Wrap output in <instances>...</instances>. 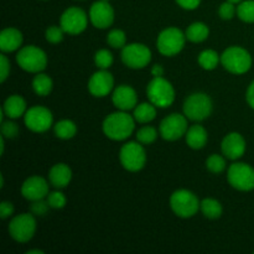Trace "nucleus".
<instances>
[{
  "mask_svg": "<svg viewBox=\"0 0 254 254\" xmlns=\"http://www.w3.org/2000/svg\"><path fill=\"white\" fill-rule=\"evenodd\" d=\"M1 134L4 138L12 139L19 134V127L14 122H2L1 126Z\"/></svg>",
  "mask_w": 254,
  "mask_h": 254,
  "instance_id": "obj_38",
  "label": "nucleus"
},
{
  "mask_svg": "<svg viewBox=\"0 0 254 254\" xmlns=\"http://www.w3.org/2000/svg\"><path fill=\"white\" fill-rule=\"evenodd\" d=\"M2 112L10 119L20 118L21 116H24V113H26V102L21 96H17V94L10 96L5 101Z\"/></svg>",
  "mask_w": 254,
  "mask_h": 254,
  "instance_id": "obj_22",
  "label": "nucleus"
},
{
  "mask_svg": "<svg viewBox=\"0 0 254 254\" xmlns=\"http://www.w3.org/2000/svg\"><path fill=\"white\" fill-rule=\"evenodd\" d=\"M122 60L130 68H144L151 60V51L143 44H130L123 47Z\"/></svg>",
  "mask_w": 254,
  "mask_h": 254,
  "instance_id": "obj_11",
  "label": "nucleus"
},
{
  "mask_svg": "<svg viewBox=\"0 0 254 254\" xmlns=\"http://www.w3.org/2000/svg\"><path fill=\"white\" fill-rule=\"evenodd\" d=\"M151 74H153L154 77H161L164 74V68L160 64H155V66L151 68Z\"/></svg>",
  "mask_w": 254,
  "mask_h": 254,
  "instance_id": "obj_44",
  "label": "nucleus"
},
{
  "mask_svg": "<svg viewBox=\"0 0 254 254\" xmlns=\"http://www.w3.org/2000/svg\"><path fill=\"white\" fill-rule=\"evenodd\" d=\"M237 15L242 21L254 22V0H243L237 7Z\"/></svg>",
  "mask_w": 254,
  "mask_h": 254,
  "instance_id": "obj_30",
  "label": "nucleus"
},
{
  "mask_svg": "<svg viewBox=\"0 0 254 254\" xmlns=\"http://www.w3.org/2000/svg\"><path fill=\"white\" fill-rule=\"evenodd\" d=\"M64 29L59 26H51L46 30V40L51 44H59L64 40Z\"/></svg>",
  "mask_w": 254,
  "mask_h": 254,
  "instance_id": "obj_36",
  "label": "nucleus"
},
{
  "mask_svg": "<svg viewBox=\"0 0 254 254\" xmlns=\"http://www.w3.org/2000/svg\"><path fill=\"white\" fill-rule=\"evenodd\" d=\"M228 183L240 191L254 189V169L245 163H235L228 169Z\"/></svg>",
  "mask_w": 254,
  "mask_h": 254,
  "instance_id": "obj_10",
  "label": "nucleus"
},
{
  "mask_svg": "<svg viewBox=\"0 0 254 254\" xmlns=\"http://www.w3.org/2000/svg\"><path fill=\"white\" fill-rule=\"evenodd\" d=\"M34 253L44 254V252H42V251H40V250H31V251H29V252H27V254H34Z\"/></svg>",
  "mask_w": 254,
  "mask_h": 254,
  "instance_id": "obj_45",
  "label": "nucleus"
},
{
  "mask_svg": "<svg viewBox=\"0 0 254 254\" xmlns=\"http://www.w3.org/2000/svg\"><path fill=\"white\" fill-rule=\"evenodd\" d=\"M76 124L72 121H68V119L59 122V123L55 126V134H56L57 138L60 139H64V140H66V139H71L76 135Z\"/></svg>",
  "mask_w": 254,
  "mask_h": 254,
  "instance_id": "obj_27",
  "label": "nucleus"
},
{
  "mask_svg": "<svg viewBox=\"0 0 254 254\" xmlns=\"http://www.w3.org/2000/svg\"><path fill=\"white\" fill-rule=\"evenodd\" d=\"M236 12H237V9L235 7V2L228 1V0L226 2H223L220 6V10H218V14H220V16L223 20H231L235 16Z\"/></svg>",
  "mask_w": 254,
  "mask_h": 254,
  "instance_id": "obj_37",
  "label": "nucleus"
},
{
  "mask_svg": "<svg viewBox=\"0 0 254 254\" xmlns=\"http://www.w3.org/2000/svg\"><path fill=\"white\" fill-rule=\"evenodd\" d=\"M212 112V101L205 93H193L184 103V113L186 118L200 122L207 118Z\"/></svg>",
  "mask_w": 254,
  "mask_h": 254,
  "instance_id": "obj_6",
  "label": "nucleus"
},
{
  "mask_svg": "<svg viewBox=\"0 0 254 254\" xmlns=\"http://www.w3.org/2000/svg\"><path fill=\"white\" fill-rule=\"evenodd\" d=\"M49 207H50L49 202H47V201H44V198H42V200L32 201L31 212L37 216H44L45 213L49 211Z\"/></svg>",
  "mask_w": 254,
  "mask_h": 254,
  "instance_id": "obj_39",
  "label": "nucleus"
},
{
  "mask_svg": "<svg viewBox=\"0 0 254 254\" xmlns=\"http://www.w3.org/2000/svg\"><path fill=\"white\" fill-rule=\"evenodd\" d=\"M148 98L159 108H166L175 101V91L169 81L161 77H154L148 84Z\"/></svg>",
  "mask_w": 254,
  "mask_h": 254,
  "instance_id": "obj_2",
  "label": "nucleus"
},
{
  "mask_svg": "<svg viewBox=\"0 0 254 254\" xmlns=\"http://www.w3.org/2000/svg\"><path fill=\"white\" fill-rule=\"evenodd\" d=\"M106 1H109V0H106Z\"/></svg>",
  "mask_w": 254,
  "mask_h": 254,
  "instance_id": "obj_47",
  "label": "nucleus"
},
{
  "mask_svg": "<svg viewBox=\"0 0 254 254\" xmlns=\"http://www.w3.org/2000/svg\"><path fill=\"white\" fill-rule=\"evenodd\" d=\"M176 2H178L181 7H184V9L193 10L200 5L201 0H176Z\"/></svg>",
  "mask_w": 254,
  "mask_h": 254,
  "instance_id": "obj_42",
  "label": "nucleus"
},
{
  "mask_svg": "<svg viewBox=\"0 0 254 254\" xmlns=\"http://www.w3.org/2000/svg\"><path fill=\"white\" fill-rule=\"evenodd\" d=\"M0 59H1V64H0V71H1V76H0V81L4 82L5 79L7 78V76H9V73H10V62H9V60H7V57L5 56V55H1V56H0Z\"/></svg>",
  "mask_w": 254,
  "mask_h": 254,
  "instance_id": "obj_40",
  "label": "nucleus"
},
{
  "mask_svg": "<svg viewBox=\"0 0 254 254\" xmlns=\"http://www.w3.org/2000/svg\"><path fill=\"white\" fill-rule=\"evenodd\" d=\"M186 35L176 27H169L164 31L160 32L158 37V46L159 52L164 56H175L185 46Z\"/></svg>",
  "mask_w": 254,
  "mask_h": 254,
  "instance_id": "obj_7",
  "label": "nucleus"
},
{
  "mask_svg": "<svg viewBox=\"0 0 254 254\" xmlns=\"http://www.w3.org/2000/svg\"><path fill=\"white\" fill-rule=\"evenodd\" d=\"M206 166H207L211 173L220 174L226 169V160L221 155L213 154L206 160Z\"/></svg>",
  "mask_w": 254,
  "mask_h": 254,
  "instance_id": "obj_33",
  "label": "nucleus"
},
{
  "mask_svg": "<svg viewBox=\"0 0 254 254\" xmlns=\"http://www.w3.org/2000/svg\"><path fill=\"white\" fill-rule=\"evenodd\" d=\"M220 60L221 59L217 52L213 51V50H205L198 56V64H201L202 68L211 71V69H215L217 67Z\"/></svg>",
  "mask_w": 254,
  "mask_h": 254,
  "instance_id": "obj_29",
  "label": "nucleus"
},
{
  "mask_svg": "<svg viewBox=\"0 0 254 254\" xmlns=\"http://www.w3.org/2000/svg\"><path fill=\"white\" fill-rule=\"evenodd\" d=\"M228 1H232V2H241V1H243V0H228Z\"/></svg>",
  "mask_w": 254,
  "mask_h": 254,
  "instance_id": "obj_46",
  "label": "nucleus"
},
{
  "mask_svg": "<svg viewBox=\"0 0 254 254\" xmlns=\"http://www.w3.org/2000/svg\"><path fill=\"white\" fill-rule=\"evenodd\" d=\"M107 42L114 49H122L126 46L127 36L122 30H112L107 37Z\"/></svg>",
  "mask_w": 254,
  "mask_h": 254,
  "instance_id": "obj_34",
  "label": "nucleus"
},
{
  "mask_svg": "<svg viewBox=\"0 0 254 254\" xmlns=\"http://www.w3.org/2000/svg\"><path fill=\"white\" fill-rule=\"evenodd\" d=\"M49 178H50V181H51V184L55 186V188L57 189L66 188L72 179V171L68 165L60 163L52 166L51 170H50Z\"/></svg>",
  "mask_w": 254,
  "mask_h": 254,
  "instance_id": "obj_21",
  "label": "nucleus"
},
{
  "mask_svg": "<svg viewBox=\"0 0 254 254\" xmlns=\"http://www.w3.org/2000/svg\"><path fill=\"white\" fill-rule=\"evenodd\" d=\"M158 138V131L154 127H143L136 133V139L141 144H151Z\"/></svg>",
  "mask_w": 254,
  "mask_h": 254,
  "instance_id": "obj_31",
  "label": "nucleus"
},
{
  "mask_svg": "<svg viewBox=\"0 0 254 254\" xmlns=\"http://www.w3.org/2000/svg\"><path fill=\"white\" fill-rule=\"evenodd\" d=\"M36 231V221L30 213H21L11 220L9 225V233L16 242L26 243L34 237Z\"/></svg>",
  "mask_w": 254,
  "mask_h": 254,
  "instance_id": "obj_9",
  "label": "nucleus"
},
{
  "mask_svg": "<svg viewBox=\"0 0 254 254\" xmlns=\"http://www.w3.org/2000/svg\"><path fill=\"white\" fill-rule=\"evenodd\" d=\"M223 67L231 73L242 74L250 71L252 66V57L247 50L240 46L228 47L221 56Z\"/></svg>",
  "mask_w": 254,
  "mask_h": 254,
  "instance_id": "obj_3",
  "label": "nucleus"
},
{
  "mask_svg": "<svg viewBox=\"0 0 254 254\" xmlns=\"http://www.w3.org/2000/svg\"><path fill=\"white\" fill-rule=\"evenodd\" d=\"M25 124L35 133H44L52 126V113L45 107H32L25 113Z\"/></svg>",
  "mask_w": 254,
  "mask_h": 254,
  "instance_id": "obj_12",
  "label": "nucleus"
},
{
  "mask_svg": "<svg viewBox=\"0 0 254 254\" xmlns=\"http://www.w3.org/2000/svg\"><path fill=\"white\" fill-rule=\"evenodd\" d=\"M188 131V121L181 114H171L160 124V134L165 140H178Z\"/></svg>",
  "mask_w": 254,
  "mask_h": 254,
  "instance_id": "obj_14",
  "label": "nucleus"
},
{
  "mask_svg": "<svg viewBox=\"0 0 254 254\" xmlns=\"http://www.w3.org/2000/svg\"><path fill=\"white\" fill-rule=\"evenodd\" d=\"M246 140L240 133H231L222 140V153L231 160H237L245 154Z\"/></svg>",
  "mask_w": 254,
  "mask_h": 254,
  "instance_id": "obj_19",
  "label": "nucleus"
},
{
  "mask_svg": "<svg viewBox=\"0 0 254 254\" xmlns=\"http://www.w3.org/2000/svg\"><path fill=\"white\" fill-rule=\"evenodd\" d=\"M140 144L141 143H136V141H129L122 146L119 159L124 169L128 171L135 173V171L141 170L145 165L146 154Z\"/></svg>",
  "mask_w": 254,
  "mask_h": 254,
  "instance_id": "obj_8",
  "label": "nucleus"
},
{
  "mask_svg": "<svg viewBox=\"0 0 254 254\" xmlns=\"http://www.w3.org/2000/svg\"><path fill=\"white\" fill-rule=\"evenodd\" d=\"M186 143L192 149H201L207 143V131L202 126H192L186 131Z\"/></svg>",
  "mask_w": 254,
  "mask_h": 254,
  "instance_id": "obj_23",
  "label": "nucleus"
},
{
  "mask_svg": "<svg viewBox=\"0 0 254 254\" xmlns=\"http://www.w3.org/2000/svg\"><path fill=\"white\" fill-rule=\"evenodd\" d=\"M113 76L107 69H99L88 82V89L94 97H106L113 89Z\"/></svg>",
  "mask_w": 254,
  "mask_h": 254,
  "instance_id": "obj_17",
  "label": "nucleus"
},
{
  "mask_svg": "<svg viewBox=\"0 0 254 254\" xmlns=\"http://www.w3.org/2000/svg\"><path fill=\"white\" fill-rule=\"evenodd\" d=\"M32 88L39 96H47L52 91V79L47 74L39 73L32 81Z\"/></svg>",
  "mask_w": 254,
  "mask_h": 254,
  "instance_id": "obj_28",
  "label": "nucleus"
},
{
  "mask_svg": "<svg viewBox=\"0 0 254 254\" xmlns=\"http://www.w3.org/2000/svg\"><path fill=\"white\" fill-rule=\"evenodd\" d=\"M16 61L22 69L32 73H39L46 68L47 56L36 46H25L17 52Z\"/></svg>",
  "mask_w": 254,
  "mask_h": 254,
  "instance_id": "obj_5",
  "label": "nucleus"
},
{
  "mask_svg": "<svg viewBox=\"0 0 254 254\" xmlns=\"http://www.w3.org/2000/svg\"><path fill=\"white\" fill-rule=\"evenodd\" d=\"M135 128V119L126 111L112 113L103 122V131L112 140H124L129 138Z\"/></svg>",
  "mask_w": 254,
  "mask_h": 254,
  "instance_id": "obj_1",
  "label": "nucleus"
},
{
  "mask_svg": "<svg viewBox=\"0 0 254 254\" xmlns=\"http://www.w3.org/2000/svg\"><path fill=\"white\" fill-rule=\"evenodd\" d=\"M21 193L29 201L42 200L49 195V184L41 176H31L22 184Z\"/></svg>",
  "mask_w": 254,
  "mask_h": 254,
  "instance_id": "obj_16",
  "label": "nucleus"
},
{
  "mask_svg": "<svg viewBox=\"0 0 254 254\" xmlns=\"http://www.w3.org/2000/svg\"><path fill=\"white\" fill-rule=\"evenodd\" d=\"M94 62L99 69H108L113 64V55L108 50H99L94 56Z\"/></svg>",
  "mask_w": 254,
  "mask_h": 254,
  "instance_id": "obj_32",
  "label": "nucleus"
},
{
  "mask_svg": "<svg viewBox=\"0 0 254 254\" xmlns=\"http://www.w3.org/2000/svg\"><path fill=\"white\" fill-rule=\"evenodd\" d=\"M22 44V34L17 29L9 27L0 34V49L2 52H12Z\"/></svg>",
  "mask_w": 254,
  "mask_h": 254,
  "instance_id": "obj_20",
  "label": "nucleus"
},
{
  "mask_svg": "<svg viewBox=\"0 0 254 254\" xmlns=\"http://www.w3.org/2000/svg\"><path fill=\"white\" fill-rule=\"evenodd\" d=\"M89 19L97 29H107L114 21V10L108 1H96L89 10Z\"/></svg>",
  "mask_w": 254,
  "mask_h": 254,
  "instance_id": "obj_15",
  "label": "nucleus"
},
{
  "mask_svg": "<svg viewBox=\"0 0 254 254\" xmlns=\"http://www.w3.org/2000/svg\"><path fill=\"white\" fill-rule=\"evenodd\" d=\"M247 102H248V104H250V106L254 109V81L251 83V86L248 87Z\"/></svg>",
  "mask_w": 254,
  "mask_h": 254,
  "instance_id": "obj_43",
  "label": "nucleus"
},
{
  "mask_svg": "<svg viewBox=\"0 0 254 254\" xmlns=\"http://www.w3.org/2000/svg\"><path fill=\"white\" fill-rule=\"evenodd\" d=\"M47 202H49L50 207L59 210V208L64 207L67 200L64 193L60 192V191H54V192H50L47 195Z\"/></svg>",
  "mask_w": 254,
  "mask_h": 254,
  "instance_id": "obj_35",
  "label": "nucleus"
},
{
  "mask_svg": "<svg viewBox=\"0 0 254 254\" xmlns=\"http://www.w3.org/2000/svg\"><path fill=\"white\" fill-rule=\"evenodd\" d=\"M170 206L175 215L179 217L189 218L196 215L200 208L201 202L195 193L189 190H178L171 195Z\"/></svg>",
  "mask_w": 254,
  "mask_h": 254,
  "instance_id": "obj_4",
  "label": "nucleus"
},
{
  "mask_svg": "<svg viewBox=\"0 0 254 254\" xmlns=\"http://www.w3.org/2000/svg\"><path fill=\"white\" fill-rule=\"evenodd\" d=\"M88 24L86 12L79 7H69L62 14L61 27L66 34L78 35L84 31Z\"/></svg>",
  "mask_w": 254,
  "mask_h": 254,
  "instance_id": "obj_13",
  "label": "nucleus"
},
{
  "mask_svg": "<svg viewBox=\"0 0 254 254\" xmlns=\"http://www.w3.org/2000/svg\"><path fill=\"white\" fill-rule=\"evenodd\" d=\"M113 104L119 109V111H130V109L135 108L138 104V98H136V93L131 87L126 86H119L114 89L113 96Z\"/></svg>",
  "mask_w": 254,
  "mask_h": 254,
  "instance_id": "obj_18",
  "label": "nucleus"
},
{
  "mask_svg": "<svg viewBox=\"0 0 254 254\" xmlns=\"http://www.w3.org/2000/svg\"><path fill=\"white\" fill-rule=\"evenodd\" d=\"M210 30L208 26L203 22H193L186 30V39L192 42H202L208 37Z\"/></svg>",
  "mask_w": 254,
  "mask_h": 254,
  "instance_id": "obj_25",
  "label": "nucleus"
},
{
  "mask_svg": "<svg viewBox=\"0 0 254 254\" xmlns=\"http://www.w3.org/2000/svg\"><path fill=\"white\" fill-rule=\"evenodd\" d=\"M12 213H14V206H12V203L7 202V201L1 202V205H0V217L2 220H5V218L10 217Z\"/></svg>",
  "mask_w": 254,
  "mask_h": 254,
  "instance_id": "obj_41",
  "label": "nucleus"
},
{
  "mask_svg": "<svg viewBox=\"0 0 254 254\" xmlns=\"http://www.w3.org/2000/svg\"><path fill=\"white\" fill-rule=\"evenodd\" d=\"M134 119L139 123H149L156 117V109L153 103H141L134 108Z\"/></svg>",
  "mask_w": 254,
  "mask_h": 254,
  "instance_id": "obj_24",
  "label": "nucleus"
},
{
  "mask_svg": "<svg viewBox=\"0 0 254 254\" xmlns=\"http://www.w3.org/2000/svg\"><path fill=\"white\" fill-rule=\"evenodd\" d=\"M200 208L202 211L203 216L211 218V220L220 218L221 215H222V205L217 200H213V198H205V200L201 201Z\"/></svg>",
  "mask_w": 254,
  "mask_h": 254,
  "instance_id": "obj_26",
  "label": "nucleus"
}]
</instances>
